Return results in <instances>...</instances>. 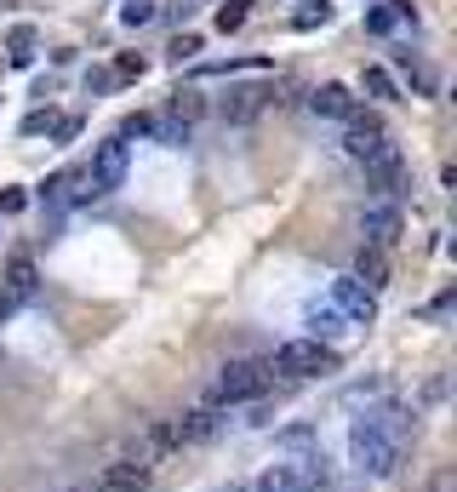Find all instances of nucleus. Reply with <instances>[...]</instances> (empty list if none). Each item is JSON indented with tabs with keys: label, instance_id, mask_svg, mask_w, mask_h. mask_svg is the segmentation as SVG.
<instances>
[{
	"label": "nucleus",
	"instance_id": "nucleus-3",
	"mask_svg": "<svg viewBox=\"0 0 457 492\" xmlns=\"http://www.w3.org/2000/svg\"><path fill=\"white\" fill-rule=\"evenodd\" d=\"M269 361H229L223 372L212 378V395H206V406H229V401H257L269 390Z\"/></svg>",
	"mask_w": 457,
	"mask_h": 492
},
{
	"label": "nucleus",
	"instance_id": "nucleus-19",
	"mask_svg": "<svg viewBox=\"0 0 457 492\" xmlns=\"http://www.w3.org/2000/svg\"><path fill=\"white\" fill-rule=\"evenodd\" d=\"M309 327H315V338H338L343 332V315L338 309H309Z\"/></svg>",
	"mask_w": 457,
	"mask_h": 492
},
{
	"label": "nucleus",
	"instance_id": "nucleus-2",
	"mask_svg": "<svg viewBox=\"0 0 457 492\" xmlns=\"http://www.w3.org/2000/svg\"><path fill=\"white\" fill-rule=\"evenodd\" d=\"M126 166H132V149H126V138H109V143H98V155H92V166L75 178L80 189L75 195L80 201H98V195H115V189L126 183Z\"/></svg>",
	"mask_w": 457,
	"mask_h": 492
},
{
	"label": "nucleus",
	"instance_id": "nucleus-7",
	"mask_svg": "<svg viewBox=\"0 0 457 492\" xmlns=\"http://www.w3.org/2000/svg\"><path fill=\"white\" fill-rule=\"evenodd\" d=\"M343 149H349V155L366 166L372 155H383L389 149V138H383V126H378V115H366V110H355L349 115V132H343Z\"/></svg>",
	"mask_w": 457,
	"mask_h": 492
},
{
	"label": "nucleus",
	"instance_id": "nucleus-9",
	"mask_svg": "<svg viewBox=\"0 0 457 492\" xmlns=\"http://www.w3.org/2000/svg\"><path fill=\"white\" fill-rule=\"evenodd\" d=\"M366 183H372V189H383V195H400V189H406V155H400L395 143H389L383 155H372V161H366Z\"/></svg>",
	"mask_w": 457,
	"mask_h": 492
},
{
	"label": "nucleus",
	"instance_id": "nucleus-24",
	"mask_svg": "<svg viewBox=\"0 0 457 492\" xmlns=\"http://www.w3.org/2000/svg\"><path fill=\"white\" fill-rule=\"evenodd\" d=\"M24 206H29L24 189H6V195H0V212H24Z\"/></svg>",
	"mask_w": 457,
	"mask_h": 492
},
{
	"label": "nucleus",
	"instance_id": "nucleus-23",
	"mask_svg": "<svg viewBox=\"0 0 457 492\" xmlns=\"http://www.w3.org/2000/svg\"><path fill=\"white\" fill-rule=\"evenodd\" d=\"M143 69H149V63H143V58H120V63H115V80H138Z\"/></svg>",
	"mask_w": 457,
	"mask_h": 492
},
{
	"label": "nucleus",
	"instance_id": "nucleus-5",
	"mask_svg": "<svg viewBox=\"0 0 457 492\" xmlns=\"http://www.w3.org/2000/svg\"><path fill=\"white\" fill-rule=\"evenodd\" d=\"M332 309L343 320H355V327H372V315H378V292H366L355 275H338L332 281Z\"/></svg>",
	"mask_w": 457,
	"mask_h": 492
},
{
	"label": "nucleus",
	"instance_id": "nucleus-20",
	"mask_svg": "<svg viewBox=\"0 0 457 492\" xmlns=\"http://www.w3.org/2000/svg\"><path fill=\"white\" fill-rule=\"evenodd\" d=\"M366 92L383 98V103H389V98H400V92H395V75H389V69H366Z\"/></svg>",
	"mask_w": 457,
	"mask_h": 492
},
{
	"label": "nucleus",
	"instance_id": "nucleus-11",
	"mask_svg": "<svg viewBox=\"0 0 457 492\" xmlns=\"http://www.w3.org/2000/svg\"><path fill=\"white\" fill-rule=\"evenodd\" d=\"M309 110L315 115H326V120H349L360 103H355V92L349 87H338V80H326V87H315L309 92Z\"/></svg>",
	"mask_w": 457,
	"mask_h": 492
},
{
	"label": "nucleus",
	"instance_id": "nucleus-6",
	"mask_svg": "<svg viewBox=\"0 0 457 492\" xmlns=\"http://www.w3.org/2000/svg\"><path fill=\"white\" fill-rule=\"evenodd\" d=\"M269 103H280L275 87H264V80H257V87H229V98L217 103V110H223L229 126H241V120H257V115L269 110Z\"/></svg>",
	"mask_w": 457,
	"mask_h": 492
},
{
	"label": "nucleus",
	"instance_id": "nucleus-21",
	"mask_svg": "<svg viewBox=\"0 0 457 492\" xmlns=\"http://www.w3.org/2000/svg\"><path fill=\"white\" fill-rule=\"evenodd\" d=\"M120 17H126V24H132V29H138V24H149V17H155V6H149V0H132V6H126Z\"/></svg>",
	"mask_w": 457,
	"mask_h": 492
},
{
	"label": "nucleus",
	"instance_id": "nucleus-1",
	"mask_svg": "<svg viewBox=\"0 0 457 492\" xmlns=\"http://www.w3.org/2000/svg\"><path fill=\"white\" fill-rule=\"evenodd\" d=\"M406 435H411V424H406V413H395V406L355 418V430H349L355 464L366 469V476H395V469H400V453H406Z\"/></svg>",
	"mask_w": 457,
	"mask_h": 492
},
{
	"label": "nucleus",
	"instance_id": "nucleus-15",
	"mask_svg": "<svg viewBox=\"0 0 457 492\" xmlns=\"http://www.w3.org/2000/svg\"><path fill=\"white\" fill-rule=\"evenodd\" d=\"M201 110H206L201 92H171V110H166V115H178V120L189 126V120H201Z\"/></svg>",
	"mask_w": 457,
	"mask_h": 492
},
{
	"label": "nucleus",
	"instance_id": "nucleus-10",
	"mask_svg": "<svg viewBox=\"0 0 457 492\" xmlns=\"http://www.w3.org/2000/svg\"><path fill=\"white\" fill-rule=\"evenodd\" d=\"M103 492H149V481H155V469H149L143 458H115L103 469Z\"/></svg>",
	"mask_w": 457,
	"mask_h": 492
},
{
	"label": "nucleus",
	"instance_id": "nucleus-14",
	"mask_svg": "<svg viewBox=\"0 0 457 492\" xmlns=\"http://www.w3.org/2000/svg\"><path fill=\"white\" fill-rule=\"evenodd\" d=\"M6 58H12V69H29V63H35V29L29 24H17L6 35Z\"/></svg>",
	"mask_w": 457,
	"mask_h": 492
},
{
	"label": "nucleus",
	"instance_id": "nucleus-27",
	"mask_svg": "<svg viewBox=\"0 0 457 492\" xmlns=\"http://www.w3.org/2000/svg\"><path fill=\"white\" fill-rule=\"evenodd\" d=\"M75 492H103V481H86V487H75Z\"/></svg>",
	"mask_w": 457,
	"mask_h": 492
},
{
	"label": "nucleus",
	"instance_id": "nucleus-16",
	"mask_svg": "<svg viewBox=\"0 0 457 492\" xmlns=\"http://www.w3.org/2000/svg\"><path fill=\"white\" fill-rule=\"evenodd\" d=\"M246 6H252V0H223V6H217V29L234 35V29L246 24Z\"/></svg>",
	"mask_w": 457,
	"mask_h": 492
},
{
	"label": "nucleus",
	"instance_id": "nucleus-13",
	"mask_svg": "<svg viewBox=\"0 0 457 492\" xmlns=\"http://www.w3.org/2000/svg\"><path fill=\"white\" fill-rule=\"evenodd\" d=\"M355 281L366 287V292H378L383 281H389V258L378 246H360V258H355Z\"/></svg>",
	"mask_w": 457,
	"mask_h": 492
},
{
	"label": "nucleus",
	"instance_id": "nucleus-4",
	"mask_svg": "<svg viewBox=\"0 0 457 492\" xmlns=\"http://www.w3.org/2000/svg\"><path fill=\"white\" fill-rule=\"evenodd\" d=\"M269 372H286V378H320V372H338V350L320 344V338H292V344H280Z\"/></svg>",
	"mask_w": 457,
	"mask_h": 492
},
{
	"label": "nucleus",
	"instance_id": "nucleus-26",
	"mask_svg": "<svg viewBox=\"0 0 457 492\" xmlns=\"http://www.w3.org/2000/svg\"><path fill=\"white\" fill-rule=\"evenodd\" d=\"M166 12H171V17H189L194 6H189V0H171V6H166Z\"/></svg>",
	"mask_w": 457,
	"mask_h": 492
},
{
	"label": "nucleus",
	"instance_id": "nucleus-8",
	"mask_svg": "<svg viewBox=\"0 0 457 492\" xmlns=\"http://www.w3.org/2000/svg\"><path fill=\"white\" fill-rule=\"evenodd\" d=\"M217 430H223V406H194V413L171 418V441H178V446H201Z\"/></svg>",
	"mask_w": 457,
	"mask_h": 492
},
{
	"label": "nucleus",
	"instance_id": "nucleus-18",
	"mask_svg": "<svg viewBox=\"0 0 457 492\" xmlns=\"http://www.w3.org/2000/svg\"><path fill=\"white\" fill-rule=\"evenodd\" d=\"M155 138H161V143H171V149H178V143H189V126H183L178 115H161V120H155Z\"/></svg>",
	"mask_w": 457,
	"mask_h": 492
},
{
	"label": "nucleus",
	"instance_id": "nucleus-17",
	"mask_svg": "<svg viewBox=\"0 0 457 492\" xmlns=\"http://www.w3.org/2000/svg\"><path fill=\"white\" fill-rule=\"evenodd\" d=\"M320 24H332V6H326V0H309V6L292 17V29H320Z\"/></svg>",
	"mask_w": 457,
	"mask_h": 492
},
{
	"label": "nucleus",
	"instance_id": "nucleus-22",
	"mask_svg": "<svg viewBox=\"0 0 457 492\" xmlns=\"http://www.w3.org/2000/svg\"><path fill=\"white\" fill-rule=\"evenodd\" d=\"M194 52H201V40H194V35H178V40H171V58H178V63H189Z\"/></svg>",
	"mask_w": 457,
	"mask_h": 492
},
{
	"label": "nucleus",
	"instance_id": "nucleus-12",
	"mask_svg": "<svg viewBox=\"0 0 457 492\" xmlns=\"http://www.w3.org/2000/svg\"><path fill=\"white\" fill-rule=\"evenodd\" d=\"M360 235H366V246H395L400 241V212L395 206H372V212H366V218H360Z\"/></svg>",
	"mask_w": 457,
	"mask_h": 492
},
{
	"label": "nucleus",
	"instance_id": "nucleus-25",
	"mask_svg": "<svg viewBox=\"0 0 457 492\" xmlns=\"http://www.w3.org/2000/svg\"><path fill=\"white\" fill-rule=\"evenodd\" d=\"M109 87H115V75H109V69H98V75H86V92H109Z\"/></svg>",
	"mask_w": 457,
	"mask_h": 492
}]
</instances>
